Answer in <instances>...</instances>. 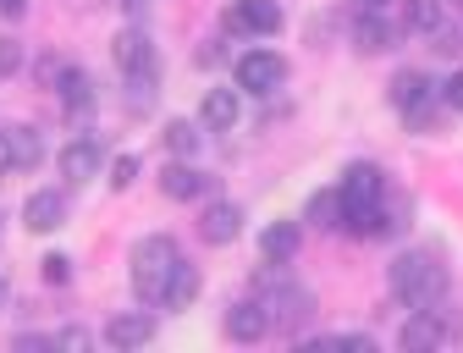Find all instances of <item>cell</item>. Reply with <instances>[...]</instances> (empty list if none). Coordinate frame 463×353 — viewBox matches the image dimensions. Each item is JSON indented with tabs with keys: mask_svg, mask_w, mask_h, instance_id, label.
Wrapping results in <instances>:
<instances>
[{
	"mask_svg": "<svg viewBox=\"0 0 463 353\" xmlns=\"http://www.w3.org/2000/svg\"><path fill=\"white\" fill-rule=\"evenodd\" d=\"M386 281H392V299L409 304V310H441V299H447V265L430 249L397 254L392 271H386Z\"/></svg>",
	"mask_w": 463,
	"mask_h": 353,
	"instance_id": "1",
	"label": "cell"
},
{
	"mask_svg": "<svg viewBox=\"0 0 463 353\" xmlns=\"http://www.w3.org/2000/svg\"><path fill=\"white\" fill-rule=\"evenodd\" d=\"M171 265H177V243H171V238H144L133 249V292H138L144 304H160Z\"/></svg>",
	"mask_w": 463,
	"mask_h": 353,
	"instance_id": "2",
	"label": "cell"
},
{
	"mask_svg": "<svg viewBox=\"0 0 463 353\" xmlns=\"http://www.w3.org/2000/svg\"><path fill=\"white\" fill-rule=\"evenodd\" d=\"M430 100H436V83H430L420 67H402V72L392 78V105H397L402 116H414L420 128L430 122Z\"/></svg>",
	"mask_w": 463,
	"mask_h": 353,
	"instance_id": "3",
	"label": "cell"
},
{
	"mask_svg": "<svg viewBox=\"0 0 463 353\" xmlns=\"http://www.w3.org/2000/svg\"><path fill=\"white\" fill-rule=\"evenodd\" d=\"M375 199H386V171L370 160H354L342 171V215L359 210V205H375Z\"/></svg>",
	"mask_w": 463,
	"mask_h": 353,
	"instance_id": "4",
	"label": "cell"
},
{
	"mask_svg": "<svg viewBox=\"0 0 463 353\" xmlns=\"http://www.w3.org/2000/svg\"><path fill=\"white\" fill-rule=\"evenodd\" d=\"M281 78H287V62H281L276 50H249V55H238V89H249V94H270Z\"/></svg>",
	"mask_w": 463,
	"mask_h": 353,
	"instance_id": "5",
	"label": "cell"
},
{
	"mask_svg": "<svg viewBox=\"0 0 463 353\" xmlns=\"http://www.w3.org/2000/svg\"><path fill=\"white\" fill-rule=\"evenodd\" d=\"M238 232H243V205H232V199L204 205V215H199V238H204L210 249L238 243Z\"/></svg>",
	"mask_w": 463,
	"mask_h": 353,
	"instance_id": "6",
	"label": "cell"
},
{
	"mask_svg": "<svg viewBox=\"0 0 463 353\" xmlns=\"http://www.w3.org/2000/svg\"><path fill=\"white\" fill-rule=\"evenodd\" d=\"M226 28L232 33H276L281 28V6L276 0H238L226 12Z\"/></svg>",
	"mask_w": 463,
	"mask_h": 353,
	"instance_id": "7",
	"label": "cell"
},
{
	"mask_svg": "<svg viewBox=\"0 0 463 353\" xmlns=\"http://www.w3.org/2000/svg\"><path fill=\"white\" fill-rule=\"evenodd\" d=\"M23 226H28V232H55V226H67V194H55V188L28 194V205H23Z\"/></svg>",
	"mask_w": 463,
	"mask_h": 353,
	"instance_id": "8",
	"label": "cell"
},
{
	"mask_svg": "<svg viewBox=\"0 0 463 353\" xmlns=\"http://www.w3.org/2000/svg\"><path fill=\"white\" fill-rule=\"evenodd\" d=\"M105 342L110 348H144V342H155V315H144V310L110 315L105 320Z\"/></svg>",
	"mask_w": 463,
	"mask_h": 353,
	"instance_id": "9",
	"label": "cell"
},
{
	"mask_svg": "<svg viewBox=\"0 0 463 353\" xmlns=\"http://www.w3.org/2000/svg\"><path fill=\"white\" fill-rule=\"evenodd\" d=\"M226 337L232 342H260L265 331H270V315H265V304H254V299H243V304H232L226 310Z\"/></svg>",
	"mask_w": 463,
	"mask_h": 353,
	"instance_id": "10",
	"label": "cell"
},
{
	"mask_svg": "<svg viewBox=\"0 0 463 353\" xmlns=\"http://www.w3.org/2000/svg\"><path fill=\"white\" fill-rule=\"evenodd\" d=\"M265 315L276 326H304L309 320V292L304 287H287V276H276V299L265 304Z\"/></svg>",
	"mask_w": 463,
	"mask_h": 353,
	"instance_id": "11",
	"label": "cell"
},
{
	"mask_svg": "<svg viewBox=\"0 0 463 353\" xmlns=\"http://www.w3.org/2000/svg\"><path fill=\"white\" fill-rule=\"evenodd\" d=\"M199 287H204V276H199V265H171V276H165V292H160V310H188L194 299H199Z\"/></svg>",
	"mask_w": 463,
	"mask_h": 353,
	"instance_id": "12",
	"label": "cell"
},
{
	"mask_svg": "<svg viewBox=\"0 0 463 353\" xmlns=\"http://www.w3.org/2000/svg\"><path fill=\"white\" fill-rule=\"evenodd\" d=\"M110 62L122 67V72H133V67H149L155 62V44H149V33L144 28H122L110 39Z\"/></svg>",
	"mask_w": 463,
	"mask_h": 353,
	"instance_id": "13",
	"label": "cell"
},
{
	"mask_svg": "<svg viewBox=\"0 0 463 353\" xmlns=\"http://www.w3.org/2000/svg\"><path fill=\"white\" fill-rule=\"evenodd\" d=\"M204 188H210V176L194 171L188 160H171V166L160 171V194H165V199H199Z\"/></svg>",
	"mask_w": 463,
	"mask_h": 353,
	"instance_id": "14",
	"label": "cell"
},
{
	"mask_svg": "<svg viewBox=\"0 0 463 353\" xmlns=\"http://www.w3.org/2000/svg\"><path fill=\"white\" fill-rule=\"evenodd\" d=\"M397 33H402V28H392L381 12H359V23H354V44H359L364 55H381V50H392V44H397Z\"/></svg>",
	"mask_w": 463,
	"mask_h": 353,
	"instance_id": "15",
	"label": "cell"
},
{
	"mask_svg": "<svg viewBox=\"0 0 463 353\" xmlns=\"http://www.w3.org/2000/svg\"><path fill=\"white\" fill-rule=\"evenodd\" d=\"M61 176L78 188V183H89V176H99V144L94 138H78V144H67L61 149Z\"/></svg>",
	"mask_w": 463,
	"mask_h": 353,
	"instance_id": "16",
	"label": "cell"
},
{
	"mask_svg": "<svg viewBox=\"0 0 463 353\" xmlns=\"http://www.w3.org/2000/svg\"><path fill=\"white\" fill-rule=\"evenodd\" d=\"M260 254H265L270 265H287V260L298 254V226H293V221H276V226H265Z\"/></svg>",
	"mask_w": 463,
	"mask_h": 353,
	"instance_id": "17",
	"label": "cell"
},
{
	"mask_svg": "<svg viewBox=\"0 0 463 353\" xmlns=\"http://www.w3.org/2000/svg\"><path fill=\"white\" fill-rule=\"evenodd\" d=\"M6 138H12V171H33L39 166V155H44V138H39V128H6Z\"/></svg>",
	"mask_w": 463,
	"mask_h": 353,
	"instance_id": "18",
	"label": "cell"
},
{
	"mask_svg": "<svg viewBox=\"0 0 463 353\" xmlns=\"http://www.w3.org/2000/svg\"><path fill=\"white\" fill-rule=\"evenodd\" d=\"M199 116H204V128H221V133L238 128V94H232V89H210Z\"/></svg>",
	"mask_w": 463,
	"mask_h": 353,
	"instance_id": "19",
	"label": "cell"
},
{
	"mask_svg": "<svg viewBox=\"0 0 463 353\" xmlns=\"http://www.w3.org/2000/svg\"><path fill=\"white\" fill-rule=\"evenodd\" d=\"M402 28L409 33H436L441 28V0H402Z\"/></svg>",
	"mask_w": 463,
	"mask_h": 353,
	"instance_id": "20",
	"label": "cell"
},
{
	"mask_svg": "<svg viewBox=\"0 0 463 353\" xmlns=\"http://www.w3.org/2000/svg\"><path fill=\"white\" fill-rule=\"evenodd\" d=\"M304 221H309V226H320V232L342 226V188H326V194H315V199H309V210H304Z\"/></svg>",
	"mask_w": 463,
	"mask_h": 353,
	"instance_id": "21",
	"label": "cell"
},
{
	"mask_svg": "<svg viewBox=\"0 0 463 353\" xmlns=\"http://www.w3.org/2000/svg\"><path fill=\"white\" fill-rule=\"evenodd\" d=\"M55 94H61V105H67V110H83V105L94 100V78H89L83 67H67V78L55 83Z\"/></svg>",
	"mask_w": 463,
	"mask_h": 353,
	"instance_id": "22",
	"label": "cell"
},
{
	"mask_svg": "<svg viewBox=\"0 0 463 353\" xmlns=\"http://www.w3.org/2000/svg\"><path fill=\"white\" fill-rule=\"evenodd\" d=\"M165 149L177 155V160H194V149H199V128H194V122H171V128H165Z\"/></svg>",
	"mask_w": 463,
	"mask_h": 353,
	"instance_id": "23",
	"label": "cell"
},
{
	"mask_svg": "<svg viewBox=\"0 0 463 353\" xmlns=\"http://www.w3.org/2000/svg\"><path fill=\"white\" fill-rule=\"evenodd\" d=\"M128 100H133V105H149V100H155V62L128 72Z\"/></svg>",
	"mask_w": 463,
	"mask_h": 353,
	"instance_id": "24",
	"label": "cell"
},
{
	"mask_svg": "<svg viewBox=\"0 0 463 353\" xmlns=\"http://www.w3.org/2000/svg\"><path fill=\"white\" fill-rule=\"evenodd\" d=\"M33 78H39V89H55V83L67 78V62H61V55H39V62H33Z\"/></svg>",
	"mask_w": 463,
	"mask_h": 353,
	"instance_id": "25",
	"label": "cell"
},
{
	"mask_svg": "<svg viewBox=\"0 0 463 353\" xmlns=\"http://www.w3.org/2000/svg\"><path fill=\"white\" fill-rule=\"evenodd\" d=\"M133 183H138V160H133V155H116V160H110V188L122 194V188H133Z\"/></svg>",
	"mask_w": 463,
	"mask_h": 353,
	"instance_id": "26",
	"label": "cell"
},
{
	"mask_svg": "<svg viewBox=\"0 0 463 353\" xmlns=\"http://www.w3.org/2000/svg\"><path fill=\"white\" fill-rule=\"evenodd\" d=\"M39 265H44V281H50V287H67V281H72V260H67V254H44Z\"/></svg>",
	"mask_w": 463,
	"mask_h": 353,
	"instance_id": "27",
	"label": "cell"
},
{
	"mask_svg": "<svg viewBox=\"0 0 463 353\" xmlns=\"http://www.w3.org/2000/svg\"><path fill=\"white\" fill-rule=\"evenodd\" d=\"M436 100H441L447 110H463V72H452L447 83H436Z\"/></svg>",
	"mask_w": 463,
	"mask_h": 353,
	"instance_id": "28",
	"label": "cell"
},
{
	"mask_svg": "<svg viewBox=\"0 0 463 353\" xmlns=\"http://www.w3.org/2000/svg\"><path fill=\"white\" fill-rule=\"evenodd\" d=\"M23 67V44L17 39H0V78H12Z\"/></svg>",
	"mask_w": 463,
	"mask_h": 353,
	"instance_id": "29",
	"label": "cell"
},
{
	"mask_svg": "<svg viewBox=\"0 0 463 353\" xmlns=\"http://www.w3.org/2000/svg\"><path fill=\"white\" fill-rule=\"evenodd\" d=\"M89 342H94V337H89V331H78V326H67L61 337H55V348H72V353H83Z\"/></svg>",
	"mask_w": 463,
	"mask_h": 353,
	"instance_id": "30",
	"label": "cell"
},
{
	"mask_svg": "<svg viewBox=\"0 0 463 353\" xmlns=\"http://www.w3.org/2000/svg\"><path fill=\"white\" fill-rule=\"evenodd\" d=\"M17 348L23 353H44V348H55V337H17Z\"/></svg>",
	"mask_w": 463,
	"mask_h": 353,
	"instance_id": "31",
	"label": "cell"
},
{
	"mask_svg": "<svg viewBox=\"0 0 463 353\" xmlns=\"http://www.w3.org/2000/svg\"><path fill=\"white\" fill-rule=\"evenodd\" d=\"M0 176H12V138H6V128H0Z\"/></svg>",
	"mask_w": 463,
	"mask_h": 353,
	"instance_id": "32",
	"label": "cell"
},
{
	"mask_svg": "<svg viewBox=\"0 0 463 353\" xmlns=\"http://www.w3.org/2000/svg\"><path fill=\"white\" fill-rule=\"evenodd\" d=\"M23 12H28V0H0V17H12V23H17Z\"/></svg>",
	"mask_w": 463,
	"mask_h": 353,
	"instance_id": "33",
	"label": "cell"
},
{
	"mask_svg": "<svg viewBox=\"0 0 463 353\" xmlns=\"http://www.w3.org/2000/svg\"><path fill=\"white\" fill-rule=\"evenodd\" d=\"M110 6H122V12H144V0H110Z\"/></svg>",
	"mask_w": 463,
	"mask_h": 353,
	"instance_id": "34",
	"label": "cell"
},
{
	"mask_svg": "<svg viewBox=\"0 0 463 353\" xmlns=\"http://www.w3.org/2000/svg\"><path fill=\"white\" fill-rule=\"evenodd\" d=\"M386 6V0H359V12H381Z\"/></svg>",
	"mask_w": 463,
	"mask_h": 353,
	"instance_id": "35",
	"label": "cell"
},
{
	"mask_svg": "<svg viewBox=\"0 0 463 353\" xmlns=\"http://www.w3.org/2000/svg\"><path fill=\"white\" fill-rule=\"evenodd\" d=\"M458 6H463V0H458Z\"/></svg>",
	"mask_w": 463,
	"mask_h": 353,
	"instance_id": "36",
	"label": "cell"
}]
</instances>
